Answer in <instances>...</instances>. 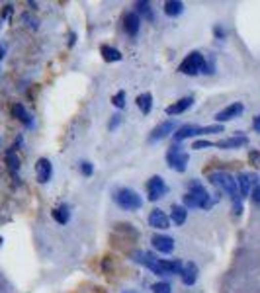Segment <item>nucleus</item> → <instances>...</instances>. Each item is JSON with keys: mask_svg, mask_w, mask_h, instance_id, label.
Returning <instances> with one entry per match:
<instances>
[{"mask_svg": "<svg viewBox=\"0 0 260 293\" xmlns=\"http://www.w3.org/2000/svg\"><path fill=\"white\" fill-rule=\"evenodd\" d=\"M209 182L213 186H217L223 194H227L233 201V209H235V215H241L243 206H241V195H239V188H237V180L233 176H229L227 172H213L209 174Z\"/></svg>", "mask_w": 260, "mask_h": 293, "instance_id": "f257e3e1", "label": "nucleus"}, {"mask_svg": "<svg viewBox=\"0 0 260 293\" xmlns=\"http://www.w3.org/2000/svg\"><path fill=\"white\" fill-rule=\"evenodd\" d=\"M213 206V199H211V195L207 192L204 186L200 184L198 180H192L190 184H188V194L184 195V207L188 209H209V207Z\"/></svg>", "mask_w": 260, "mask_h": 293, "instance_id": "f03ea898", "label": "nucleus"}, {"mask_svg": "<svg viewBox=\"0 0 260 293\" xmlns=\"http://www.w3.org/2000/svg\"><path fill=\"white\" fill-rule=\"evenodd\" d=\"M112 197L125 211H137V209L143 207V197L135 190H131V188H116L112 192Z\"/></svg>", "mask_w": 260, "mask_h": 293, "instance_id": "7ed1b4c3", "label": "nucleus"}, {"mask_svg": "<svg viewBox=\"0 0 260 293\" xmlns=\"http://www.w3.org/2000/svg\"><path fill=\"white\" fill-rule=\"evenodd\" d=\"M178 71L182 73V75H200V73H204L206 71V59H204V55L200 53V51H192V53H188L184 61L180 63L178 66Z\"/></svg>", "mask_w": 260, "mask_h": 293, "instance_id": "20e7f679", "label": "nucleus"}, {"mask_svg": "<svg viewBox=\"0 0 260 293\" xmlns=\"http://www.w3.org/2000/svg\"><path fill=\"white\" fill-rule=\"evenodd\" d=\"M188 161H190V154L182 151L180 147H176V145L170 147L168 152H166V163L176 172H184L186 168H188Z\"/></svg>", "mask_w": 260, "mask_h": 293, "instance_id": "39448f33", "label": "nucleus"}, {"mask_svg": "<svg viewBox=\"0 0 260 293\" xmlns=\"http://www.w3.org/2000/svg\"><path fill=\"white\" fill-rule=\"evenodd\" d=\"M133 260L139 262L141 266H145L147 270H151L155 276H166L164 274V270L161 268V258H157L155 254H151V252H145V250H141V252H135L133 254Z\"/></svg>", "mask_w": 260, "mask_h": 293, "instance_id": "423d86ee", "label": "nucleus"}, {"mask_svg": "<svg viewBox=\"0 0 260 293\" xmlns=\"http://www.w3.org/2000/svg\"><path fill=\"white\" fill-rule=\"evenodd\" d=\"M254 186H258V176H256V174L241 172L237 176V188H239V195H241V199L249 197Z\"/></svg>", "mask_w": 260, "mask_h": 293, "instance_id": "0eeeda50", "label": "nucleus"}, {"mask_svg": "<svg viewBox=\"0 0 260 293\" xmlns=\"http://www.w3.org/2000/svg\"><path fill=\"white\" fill-rule=\"evenodd\" d=\"M166 192H168V188H166V184H164V180L161 176H151L149 178V182H147V194H149L151 201H159Z\"/></svg>", "mask_w": 260, "mask_h": 293, "instance_id": "6e6552de", "label": "nucleus"}, {"mask_svg": "<svg viewBox=\"0 0 260 293\" xmlns=\"http://www.w3.org/2000/svg\"><path fill=\"white\" fill-rule=\"evenodd\" d=\"M174 129H176V121L174 120H166V121H163V123H159V125L151 131V135H149V143H159L161 139L168 137Z\"/></svg>", "mask_w": 260, "mask_h": 293, "instance_id": "1a4fd4ad", "label": "nucleus"}, {"mask_svg": "<svg viewBox=\"0 0 260 293\" xmlns=\"http://www.w3.org/2000/svg\"><path fill=\"white\" fill-rule=\"evenodd\" d=\"M243 111H245V104L235 102V104H231V106H227V108H223L221 111H217L215 120L219 121V123H223V121H231V120H235V118H239Z\"/></svg>", "mask_w": 260, "mask_h": 293, "instance_id": "9d476101", "label": "nucleus"}, {"mask_svg": "<svg viewBox=\"0 0 260 293\" xmlns=\"http://www.w3.org/2000/svg\"><path fill=\"white\" fill-rule=\"evenodd\" d=\"M35 176H37V182L39 184H47L53 176V166L49 163V159H39L35 163Z\"/></svg>", "mask_w": 260, "mask_h": 293, "instance_id": "9b49d317", "label": "nucleus"}, {"mask_svg": "<svg viewBox=\"0 0 260 293\" xmlns=\"http://www.w3.org/2000/svg\"><path fill=\"white\" fill-rule=\"evenodd\" d=\"M139 28H141V18L135 14V12H127L123 16V30L129 37H135L139 33Z\"/></svg>", "mask_w": 260, "mask_h": 293, "instance_id": "f8f14e48", "label": "nucleus"}, {"mask_svg": "<svg viewBox=\"0 0 260 293\" xmlns=\"http://www.w3.org/2000/svg\"><path fill=\"white\" fill-rule=\"evenodd\" d=\"M149 225H151L153 229L163 231V229L170 227V217L164 213L163 209H153L151 215H149Z\"/></svg>", "mask_w": 260, "mask_h": 293, "instance_id": "ddd939ff", "label": "nucleus"}, {"mask_svg": "<svg viewBox=\"0 0 260 293\" xmlns=\"http://www.w3.org/2000/svg\"><path fill=\"white\" fill-rule=\"evenodd\" d=\"M247 143H249V139L245 135H233V137L219 139L217 143H213V147H217V149H239V147H245Z\"/></svg>", "mask_w": 260, "mask_h": 293, "instance_id": "4468645a", "label": "nucleus"}, {"mask_svg": "<svg viewBox=\"0 0 260 293\" xmlns=\"http://www.w3.org/2000/svg\"><path fill=\"white\" fill-rule=\"evenodd\" d=\"M153 246L155 250H159V252H163V254H170L174 250V239L172 237H166V235H155L151 239Z\"/></svg>", "mask_w": 260, "mask_h": 293, "instance_id": "2eb2a0df", "label": "nucleus"}, {"mask_svg": "<svg viewBox=\"0 0 260 293\" xmlns=\"http://www.w3.org/2000/svg\"><path fill=\"white\" fill-rule=\"evenodd\" d=\"M192 104H194V96L180 98L178 102H174V104H170V106L166 108V114H168V116H178V114H184L186 109L192 108Z\"/></svg>", "mask_w": 260, "mask_h": 293, "instance_id": "dca6fc26", "label": "nucleus"}, {"mask_svg": "<svg viewBox=\"0 0 260 293\" xmlns=\"http://www.w3.org/2000/svg\"><path fill=\"white\" fill-rule=\"evenodd\" d=\"M180 276H182V283L184 285H194L198 282V266L194 262H188L182 268V272H180Z\"/></svg>", "mask_w": 260, "mask_h": 293, "instance_id": "f3484780", "label": "nucleus"}, {"mask_svg": "<svg viewBox=\"0 0 260 293\" xmlns=\"http://www.w3.org/2000/svg\"><path fill=\"white\" fill-rule=\"evenodd\" d=\"M198 129H200V125L186 123L182 127H178V131L174 133V141H184L188 137H194V135H198Z\"/></svg>", "mask_w": 260, "mask_h": 293, "instance_id": "a211bd4d", "label": "nucleus"}, {"mask_svg": "<svg viewBox=\"0 0 260 293\" xmlns=\"http://www.w3.org/2000/svg\"><path fill=\"white\" fill-rule=\"evenodd\" d=\"M135 104H137V108L141 109L143 116L151 114V109H153V94H151V92H143V94H139V96H137Z\"/></svg>", "mask_w": 260, "mask_h": 293, "instance_id": "6ab92c4d", "label": "nucleus"}, {"mask_svg": "<svg viewBox=\"0 0 260 293\" xmlns=\"http://www.w3.org/2000/svg\"><path fill=\"white\" fill-rule=\"evenodd\" d=\"M12 114H14V118L18 121H22L24 125H28V127H32L33 121H32V116L28 114V109L24 108L22 104H14L12 106Z\"/></svg>", "mask_w": 260, "mask_h": 293, "instance_id": "aec40b11", "label": "nucleus"}, {"mask_svg": "<svg viewBox=\"0 0 260 293\" xmlns=\"http://www.w3.org/2000/svg\"><path fill=\"white\" fill-rule=\"evenodd\" d=\"M163 10L168 18H176V16H180V14L184 12V4H182V2H178V0H166Z\"/></svg>", "mask_w": 260, "mask_h": 293, "instance_id": "412c9836", "label": "nucleus"}, {"mask_svg": "<svg viewBox=\"0 0 260 293\" xmlns=\"http://www.w3.org/2000/svg\"><path fill=\"white\" fill-rule=\"evenodd\" d=\"M53 219L57 221V223H61V225H67V223H69V219H71V207L67 206V204H61L59 207H55Z\"/></svg>", "mask_w": 260, "mask_h": 293, "instance_id": "4be33fe9", "label": "nucleus"}, {"mask_svg": "<svg viewBox=\"0 0 260 293\" xmlns=\"http://www.w3.org/2000/svg\"><path fill=\"white\" fill-rule=\"evenodd\" d=\"M170 211H172V221L176 225H184L186 219H188V209L184 206H178V204H174L170 207Z\"/></svg>", "mask_w": 260, "mask_h": 293, "instance_id": "5701e85b", "label": "nucleus"}, {"mask_svg": "<svg viewBox=\"0 0 260 293\" xmlns=\"http://www.w3.org/2000/svg\"><path fill=\"white\" fill-rule=\"evenodd\" d=\"M100 53H102V57H104L108 63H116V61H121V53H119L116 47L102 45V47H100Z\"/></svg>", "mask_w": 260, "mask_h": 293, "instance_id": "b1692460", "label": "nucleus"}, {"mask_svg": "<svg viewBox=\"0 0 260 293\" xmlns=\"http://www.w3.org/2000/svg\"><path fill=\"white\" fill-rule=\"evenodd\" d=\"M135 14L139 16H145V18H149V20H153V8L149 2H145V0H141V2H135Z\"/></svg>", "mask_w": 260, "mask_h": 293, "instance_id": "393cba45", "label": "nucleus"}, {"mask_svg": "<svg viewBox=\"0 0 260 293\" xmlns=\"http://www.w3.org/2000/svg\"><path fill=\"white\" fill-rule=\"evenodd\" d=\"M6 163H8V168H10V172H18V168H20V159H18V154H16V151L14 149H10V151L6 152Z\"/></svg>", "mask_w": 260, "mask_h": 293, "instance_id": "a878e982", "label": "nucleus"}, {"mask_svg": "<svg viewBox=\"0 0 260 293\" xmlns=\"http://www.w3.org/2000/svg\"><path fill=\"white\" fill-rule=\"evenodd\" d=\"M153 293H172V287H170V283L166 282H157L151 285Z\"/></svg>", "mask_w": 260, "mask_h": 293, "instance_id": "bb28decb", "label": "nucleus"}, {"mask_svg": "<svg viewBox=\"0 0 260 293\" xmlns=\"http://www.w3.org/2000/svg\"><path fill=\"white\" fill-rule=\"evenodd\" d=\"M112 104H114L116 108H119V109L125 108V92H123V90H119L118 94L112 98Z\"/></svg>", "mask_w": 260, "mask_h": 293, "instance_id": "cd10ccee", "label": "nucleus"}, {"mask_svg": "<svg viewBox=\"0 0 260 293\" xmlns=\"http://www.w3.org/2000/svg\"><path fill=\"white\" fill-rule=\"evenodd\" d=\"M80 172H82V176H92L94 174V166H92V163H80Z\"/></svg>", "mask_w": 260, "mask_h": 293, "instance_id": "c85d7f7f", "label": "nucleus"}, {"mask_svg": "<svg viewBox=\"0 0 260 293\" xmlns=\"http://www.w3.org/2000/svg\"><path fill=\"white\" fill-rule=\"evenodd\" d=\"M249 163L252 164V166H256V168H260V151H250V154H249Z\"/></svg>", "mask_w": 260, "mask_h": 293, "instance_id": "c756f323", "label": "nucleus"}, {"mask_svg": "<svg viewBox=\"0 0 260 293\" xmlns=\"http://www.w3.org/2000/svg\"><path fill=\"white\" fill-rule=\"evenodd\" d=\"M192 149H213V143L211 141H196Z\"/></svg>", "mask_w": 260, "mask_h": 293, "instance_id": "7c9ffc66", "label": "nucleus"}, {"mask_svg": "<svg viewBox=\"0 0 260 293\" xmlns=\"http://www.w3.org/2000/svg\"><path fill=\"white\" fill-rule=\"evenodd\" d=\"M250 195H252V201H254V204H260V184L252 188Z\"/></svg>", "mask_w": 260, "mask_h": 293, "instance_id": "2f4dec72", "label": "nucleus"}, {"mask_svg": "<svg viewBox=\"0 0 260 293\" xmlns=\"http://www.w3.org/2000/svg\"><path fill=\"white\" fill-rule=\"evenodd\" d=\"M119 123H121V116L119 114H116V116H112V121H110V129L114 131L116 127H118Z\"/></svg>", "mask_w": 260, "mask_h": 293, "instance_id": "473e14b6", "label": "nucleus"}, {"mask_svg": "<svg viewBox=\"0 0 260 293\" xmlns=\"http://www.w3.org/2000/svg\"><path fill=\"white\" fill-rule=\"evenodd\" d=\"M252 127H254V129L260 133V116H256V118H254V123H252Z\"/></svg>", "mask_w": 260, "mask_h": 293, "instance_id": "72a5a7b5", "label": "nucleus"}]
</instances>
